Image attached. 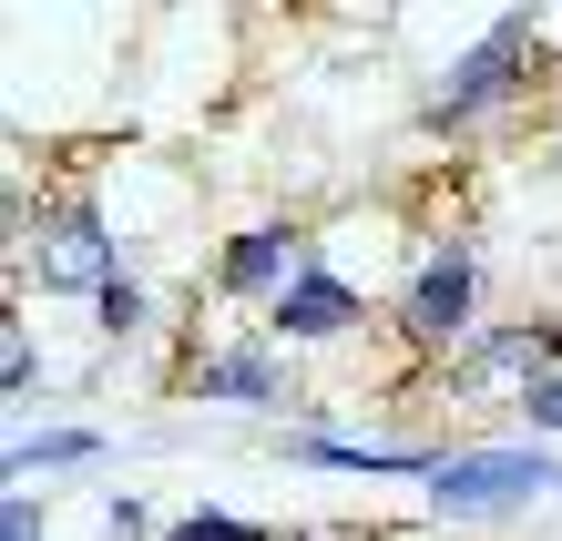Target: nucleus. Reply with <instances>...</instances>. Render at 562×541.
<instances>
[{
    "label": "nucleus",
    "instance_id": "f257e3e1",
    "mask_svg": "<svg viewBox=\"0 0 562 541\" xmlns=\"http://www.w3.org/2000/svg\"><path fill=\"white\" fill-rule=\"evenodd\" d=\"M562 491V460L542 450V439H491V450H450L440 470H429V511L440 521H502L521 511V500Z\"/></svg>",
    "mask_w": 562,
    "mask_h": 541
},
{
    "label": "nucleus",
    "instance_id": "f03ea898",
    "mask_svg": "<svg viewBox=\"0 0 562 541\" xmlns=\"http://www.w3.org/2000/svg\"><path fill=\"white\" fill-rule=\"evenodd\" d=\"M31 277H42L52 296H103L123 277V256H113V225L92 194H61V205L42 215V235H31Z\"/></svg>",
    "mask_w": 562,
    "mask_h": 541
},
{
    "label": "nucleus",
    "instance_id": "7ed1b4c3",
    "mask_svg": "<svg viewBox=\"0 0 562 541\" xmlns=\"http://www.w3.org/2000/svg\"><path fill=\"white\" fill-rule=\"evenodd\" d=\"M532 52H542V31L521 21V11H512V21H491L481 42L450 61V82H440V113H429V123H481V113H502L512 92H521V72H532Z\"/></svg>",
    "mask_w": 562,
    "mask_h": 541
},
{
    "label": "nucleus",
    "instance_id": "20e7f679",
    "mask_svg": "<svg viewBox=\"0 0 562 541\" xmlns=\"http://www.w3.org/2000/svg\"><path fill=\"white\" fill-rule=\"evenodd\" d=\"M471 317H481V266L460 256V246L419 256V277L400 296V327L419 337V348H450V337H471Z\"/></svg>",
    "mask_w": 562,
    "mask_h": 541
},
{
    "label": "nucleus",
    "instance_id": "39448f33",
    "mask_svg": "<svg viewBox=\"0 0 562 541\" xmlns=\"http://www.w3.org/2000/svg\"><path fill=\"white\" fill-rule=\"evenodd\" d=\"M277 337H296V348H317V337H348V327H369V296H358V277H338V266H296V286L277 296Z\"/></svg>",
    "mask_w": 562,
    "mask_h": 541
},
{
    "label": "nucleus",
    "instance_id": "423d86ee",
    "mask_svg": "<svg viewBox=\"0 0 562 541\" xmlns=\"http://www.w3.org/2000/svg\"><path fill=\"white\" fill-rule=\"evenodd\" d=\"M296 266H307V256H296L286 225H246L236 246L215 256V286H225V296H267V307H277V296L296 286Z\"/></svg>",
    "mask_w": 562,
    "mask_h": 541
},
{
    "label": "nucleus",
    "instance_id": "0eeeda50",
    "mask_svg": "<svg viewBox=\"0 0 562 541\" xmlns=\"http://www.w3.org/2000/svg\"><path fill=\"white\" fill-rule=\"evenodd\" d=\"M286 460H307V470H400V481H429L450 450H409V439H338V429H296L286 439Z\"/></svg>",
    "mask_w": 562,
    "mask_h": 541
},
{
    "label": "nucleus",
    "instance_id": "6e6552de",
    "mask_svg": "<svg viewBox=\"0 0 562 541\" xmlns=\"http://www.w3.org/2000/svg\"><path fill=\"white\" fill-rule=\"evenodd\" d=\"M184 388H194V398H246V409H267V398L286 388V368H277L267 348H215Z\"/></svg>",
    "mask_w": 562,
    "mask_h": 541
},
{
    "label": "nucleus",
    "instance_id": "1a4fd4ad",
    "mask_svg": "<svg viewBox=\"0 0 562 541\" xmlns=\"http://www.w3.org/2000/svg\"><path fill=\"white\" fill-rule=\"evenodd\" d=\"M103 450V429H11V481H31V470H72Z\"/></svg>",
    "mask_w": 562,
    "mask_h": 541
},
{
    "label": "nucleus",
    "instance_id": "9d476101",
    "mask_svg": "<svg viewBox=\"0 0 562 541\" xmlns=\"http://www.w3.org/2000/svg\"><path fill=\"white\" fill-rule=\"evenodd\" d=\"M92 317H103V327H113V337H134V327H144V317H154V296H144V277H113V286H103V296H92Z\"/></svg>",
    "mask_w": 562,
    "mask_h": 541
},
{
    "label": "nucleus",
    "instance_id": "9b49d317",
    "mask_svg": "<svg viewBox=\"0 0 562 541\" xmlns=\"http://www.w3.org/2000/svg\"><path fill=\"white\" fill-rule=\"evenodd\" d=\"M164 541H277V531H256V521H236V511H184Z\"/></svg>",
    "mask_w": 562,
    "mask_h": 541
},
{
    "label": "nucleus",
    "instance_id": "f8f14e48",
    "mask_svg": "<svg viewBox=\"0 0 562 541\" xmlns=\"http://www.w3.org/2000/svg\"><path fill=\"white\" fill-rule=\"evenodd\" d=\"M521 419H532V439H562V368L521 388Z\"/></svg>",
    "mask_w": 562,
    "mask_h": 541
},
{
    "label": "nucleus",
    "instance_id": "ddd939ff",
    "mask_svg": "<svg viewBox=\"0 0 562 541\" xmlns=\"http://www.w3.org/2000/svg\"><path fill=\"white\" fill-rule=\"evenodd\" d=\"M31 379H42V348H31V337L11 327V337H0V388H11V398H21Z\"/></svg>",
    "mask_w": 562,
    "mask_h": 541
},
{
    "label": "nucleus",
    "instance_id": "4468645a",
    "mask_svg": "<svg viewBox=\"0 0 562 541\" xmlns=\"http://www.w3.org/2000/svg\"><path fill=\"white\" fill-rule=\"evenodd\" d=\"M42 500H31V491H11V500H0V541H42Z\"/></svg>",
    "mask_w": 562,
    "mask_h": 541
},
{
    "label": "nucleus",
    "instance_id": "2eb2a0df",
    "mask_svg": "<svg viewBox=\"0 0 562 541\" xmlns=\"http://www.w3.org/2000/svg\"><path fill=\"white\" fill-rule=\"evenodd\" d=\"M103 531H113V541H144V531H154V511L123 491V500H103Z\"/></svg>",
    "mask_w": 562,
    "mask_h": 541
},
{
    "label": "nucleus",
    "instance_id": "dca6fc26",
    "mask_svg": "<svg viewBox=\"0 0 562 541\" xmlns=\"http://www.w3.org/2000/svg\"><path fill=\"white\" fill-rule=\"evenodd\" d=\"M286 541H369V531H286Z\"/></svg>",
    "mask_w": 562,
    "mask_h": 541
}]
</instances>
